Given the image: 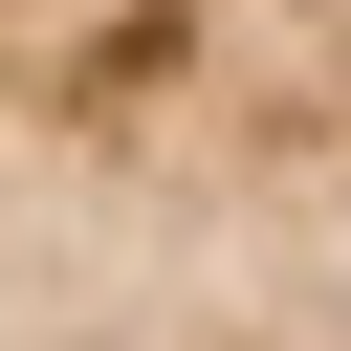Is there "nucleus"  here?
Returning <instances> with one entry per match:
<instances>
[{
	"instance_id": "f257e3e1",
	"label": "nucleus",
	"mask_w": 351,
	"mask_h": 351,
	"mask_svg": "<svg viewBox=\"0 0 351 351\" xmlns=\"http://www.w3.org/2000/svg\"><path fill=\"white\" fill-rule=\"evenodd\" d=\"M0 351H351V0H0Z\"/></svg>"
}]
</instances>
